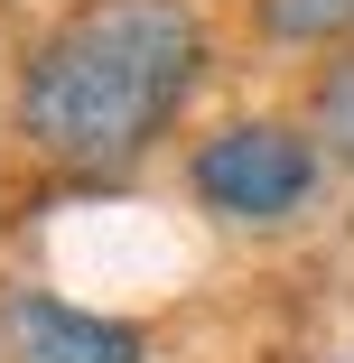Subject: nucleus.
<instances>
[{"instance_id":"7ed1b4c3","label":"nucleus","mask_w":354,"mask_h":363,"mask_svg":"<svg viewBox=\"0 0 354 363\" xmlns=\"http://www.w3.org/2000/svg\"><path fill=\"white\" fill-rule=\"evenodd\" d=\"M0 345H10V363H140V326L47 298V289H19L0 308Z\"/></svg>"},{"instance_id":"f03ea898","label":"nucleus","mask_w":354,"mask_h":363,"mask_svg":"<svg viewBox=\"0 0 354 363\" xmlns=\"http://www.w3.org/2000/svg\"><path fill=\"white\" fill-rule=\"evenodd\" d=\"M317 168H326L317 130L280 121V112H252V121H224V130L196 140L187 196L205 214H224V224H289V214L317 196Z\"/></svg>"},{"instance_id":"f257e3e1","label":"nucleus","mask_w":354,"mask_h":363,"mask_svg":"<svg viewBox=\"0 0 354 363\" xmlns=\"http://www.w3.org/2000/svg\"><path fill=\"white\" fill-rule=\"evenodd\" d=\"M205 28L187 0H75L19 75V130L56 168L112 177L187 112Z\"/></svg>"},{"instance_id":"39448f33","label":"nucleus","mask_w":354,"mask_h":363,"mask_svg":"<svg viewBox=\"0 0 354 363\" xmlns=\"http://www.w3.org/2000/svg\"><path fill=\"white\" fill-rule=\"evenodd\" d=\"M317 150H336V159H354V47L317 75Z\"/></svg>"},{"instance_id":"20e7f679","label":"nucleus","mask_w":354,"mask_h":363,"mask_svg":"<svg viewBox=\"0 0 354 363\" xmlns=\"http://www.w3.org/2000/svg\"><path fill=\"white\" fill-rule=\"evenodd\" d=\"M270 47H336L354 38V0H252Z\"/></svg>"}]
</instances>
